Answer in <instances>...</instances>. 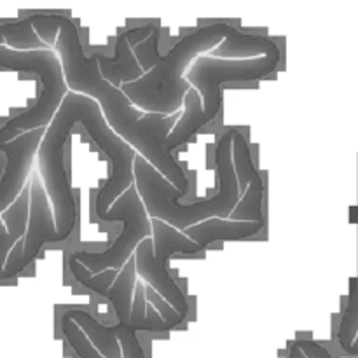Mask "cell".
Wrapping results in <instances>:
<instances>
[{"mask_svg": "<svg viewBox=\"0 0 358 358\" xmlns=\"http://www.w3.org/2000/svg\"><path fill=\"white\" fill-rule=\"evenodd\" d=\"M69 266L73 278H76L80 285H84L87 290H91V292L98 294V296L103 297V299H107L108 290H110L115 278L119 276V271H115V269H108V271H103L101 275H91V273L87 271L83 264H79V262H70Z\"/></svg>", "mask_w": 358, "mask_h": 358, "instance_id": "cell-21", "label": "cell"}, {"mask_svg": "<svg viewBox=\"0 0 358 358\" xmlns=\"http://www.w3.org/2000/svg\"><path fill=\"white\" fill-rule=\"evenodd\" d=\"M147 303H149L150 306L156 308L157 313H159L168 324L173 325V329H177L178 325L185 320V317H182L180 313H177V311L173 310V306H171L166 299H163V297H161L150 285H147Z\"/></svg>", "mask_w": 358, "mask_h": 358, "instance_id": "cell-24", "label": "cell"}, {"mask_svg": "<svg viewBox=\"0 0 358 358\" xmlns=\"http://www.w3.org/2000/svg\"><path fill=\"white\" fill-rule=\"evenodd\" d=\"M100 220L122 222V231L117 240L103 252H73L69 261V264L70 262L83 264L91 275H101L108 269L121 271L126 262L135 255L138 245L147 238H152V220L147 213L136 184L122 192L110 210L100 217Z\"/></svg>", "mask_w": 358, "mask_h": 358, "instance_id": "cell-5", "label": "cell"}, {"mask_svg": "<svg viewBox=\"0 0 358 358\" xmlns=\"http://www.w3.org/2000/svg\"><path fill=\"white\" fill-rule=\"evenodd\" d=\"M296 345L303 350L304 355L308 358H334L324 346H320L315 341H310V339H299V341H296Z\"/></svg>", "mask_w": 358, "mask_h": 358, "instance_id": "cell-26", "label": "cell"}, {"mask_svg": "<svg viewBox=\"0 0 358 358\" xmlns=\"http://www.w3.org/2000/svg\"><path fill=\"white\" fill-rule=\"evenodd\" d=\"M154 30H156V24H147V27L121 31L117 41H115V56L110 58V56L100 55V69L103 79L117 87L142 79L145 72L136 63L133 49L142 44L143 41H147Z\"/></svg>", "mask_w": 358, "mask_h": 358, "instance_id": "cell-10", "label": "cell"}, {"mask_svg": "<svg viewBox=\"0 0 358 358\" xmlns=\"http://www.w3.org/2000/svg\"><path fill=\"white\" fill-rule=\"evenodd\" d=\"M136 259L133 255L124 268L119 271V276L115 278L114 285L108 290L107 301L110 306L114 308L115 315H117V324L131 325V310L133 301H135V289H136Z\"/></svg>", "mask_w": 358, "mask_h": 358, "instance_id": "cell-15", "label": "cell"}, {"mask_svg": "<svg viewBox=\"0 0 358 358\" xmlns=\"http://www.w3.org/2000/svg\"><path fill=\"white\" fill-rule=\"evenodd\" d=\"M203 128V98L196 87H192L185 96V112L170 133L166 142L168 152L173 154L175 149L187 143L192 138V135Z\"/></svg>", "mask_w": 358, "mask_h": 358, "instance_id": "cell-16", "label": "cell"}, {"mask_svg": "<svg viewBox=\"0 0 358 358\" xmlns=\"http://www.w3.org/2000/svg\"><path fill=\"white\" fill-rule=\"evenodd\" d=\"M233 27L224 21L205 24L182 37L170 51L164 55L163 62L149 73L135 83L122 84L121 90L133 105L147 114L173 115L177 114L185 96L192 90L191 83L185 79L187 65L199 55L219 48ZM199 58V56H198Z\"/></svg>", "mask_w": 358, "mask_h": 358, "instance_id": "cell-2", "label": "cell"}, {"mask_svg": "<svg viewBox=\"0 0 358 358\" xmlns=\"http://www.w3.org/2000/svg\"><path fill=\"white\" fill-rule=\"evenodd\" d=\"M262 199H264V182L259 175L252 182L250 187L247 189V192L241 196L240 203H238L233 215H231V220H238V222H266Z\"/></svg>", "mask_w": 358, "mask_h": 358, "instance_id": "cell-19", "label": "cell"}, {"mask_svg": "<svg viewBox=\"0 0 358 358\" xmlns=\"http://www.w3.org/2000/svg\"><path fill=\"white\" fill-rule=\"evenodd\" d=\"M233 161L234 168H236L238 185H240V192L243 196L247 192V189L250 187L252 182L261 173H259L257 168L252 163V149L248 145V140L245 138V135L240 129H238L233 140Z\"/></svg>", "mask_w": 358, "mask_h": 358, "instance_id": "cell-20", "label": "cell"}, {"mask_svg": "<svg viewBox=\"0 0 358 358\" xmlns=\"http://www.w3.org/2000/svg\"><path fill=\"white\" fill-rule=\"evenodd\" d=\"M52 203L49 198V192L45 189L44 182L38 175L31 177V210H30V224H28V233L24 238L23 254L20 262L14 266L10 271L2 273L3 280H9L13 276L23 273L28 266L34 262L42 247L48 243H58L59 234L56 229L55 212H52Z\"/></svg>", "mask_w": 358, "mask_h": 358, "instance_id": "cell-9", "label": "cell"}, {"mask_svg": "<svg viewBox=\"0 0 358 358\" xmlns=\"http://www.w3.org/2000/svg\"><path fill=\"white\" fill-rule=\"evenodd\" d=\"M30 210H31V182H28L24 191L20 198L0 213L2 217V250H3V264L10 255V248L14 243H20L27 238L28 224H30Z\"/></svg>", "mask_w": 358, "mask_h": 358, "instance_id": "cell-13", "label": "cell"}, {"mask_svg": "<svg viewBox=\"0 0 358 358\" xmlns=\"http://www.w3.org/2000/svg\"><path fill=\"white\" fill-rule=\"evenodd\" d=\"M117 327V338L121 343L122 348V357L124 358H145L142 345H140V339L136 336V331H133L131 327H126V325L115 324Z\"/></svg>", "mask_w": 358, "mask_h": 358, "instance_id": "cell-25", "label": "cell"}, {"mask_svg": "<svg viewBox=\"0 0 358 358\" xmlns=\"http://www.w3.org/2000/svg\"><path fill=\"white\" fill-rule=\"evenodd\" d=\"M287 358H308V357L304 355V352L296 345V343H292V345L289 346V355H287Z\"/></svg>", "mask_w": 358, "mask_h": 358, "instance_id": "cell-27", "label": "cell"}, {"mask_svg": "<svg viewBox=\"0 0 358 358\" xmlns=\"http://www.w3.org/2000/svg\"><path fill=\"white\" fill-rule=\"evenodd\" d=\"M0 35H2V44L9 49H14V51H45V49H51L35 31L31 14L23 20L2 23Z\"/></svg>", "mask_w": 358, "mask_h": 358, "instance_id": "cell-17", "label": "cell"}, {"mask_svg": "<svg viewBox=\"0 0 358 358\" xmlns=\"http://www.w3.org/2000/svg\"><path fill=\"white\" fill-rule=\"evenodd\" d=\"M266 222H238L231 219H210L185 229V236L206 250L215 241H234L252 238L264 229Z\"/></svg>", "mask_w": 358, "mask_h": 358, "instance_id": "cell-11", "label": "cell"}, {"mask_svg": "<svg viewBox=\"0 0 358 358\" xmlns=\"http://www.w3.org/2000/svg\"><path fill=\"white\" fill-rule=\"evenodd\" d=\"M157 48H159V27H156V30L150 34L147 41H143L142 44L133 49L136 62H138V65L142 66L145 73H149L150 70H154L163 62L164 56L159 55V49Z\"/></svg>", "mask_w": 358, "mask_h": 358, "instance_id": "cell-23", "label": "cell"}, {"mask_svg": "<svg viewBox=\"0 0 358 358\" xmlns=\"http://www.w3.org/2000/svg\"><path fill=\"white\" fill-rule=\"evenodd\" d=\"M276 49H278L276 42L268 35L247 34L233 27L226 41L219 48L213 49L210 56L220 59H248V56L257 58V55H269Z\"/></svg>", "mask_w": 358, "mask_h": 358, "instance_id": "cell-14", "label": "cell"}, {"mask_svg": "<svg viewBox=\"0 0 358 358\" xmlns=\"http://www.w3.org/2000/svg\"><path fill=\"white\" fill-rule=\"evenodd\" d=\"M70 318L79 325L87 336L94 348L105 358H124L122 357L121 343L117 338V327L114 325H103L96 320L91 313H87L83 306H70L66 311Z\"/></svg>", "mask_w": 358, "mask_h": 358, "instance_id": "cell-12", "label": "cell"}, {"mask_svg": "<svg viewBox=\"0 0 358 358\" xmlns=\"http://www.w3.org/2000/svg\"><path fill=\"white\" fill-rule=\"evenodd\" d=\"M0 69L6 72H20L35 76L41 91L31 107L9 119L0 129L2 143L10 142L23 133L37 128H49L58 114L63 100L69 94L65 70L55 49L45 51H14L0 44Z\"/></svg>", "mask_w": 358, "mask_h": 358, "instance_id": "cell-3", "label": "cell"}, {"mask_svg": "<svg viewBox=\"0 0 358 358\" xmlns=\"http://www.w3.org/2000/svg\"><path fill=\"white\" fill-rule=\"evenodd\" d=\"M59 327H62V334L65 336L66 343L72 346L73 352L77 353L79 358H105L93 346V343L87 339V336L84 334L83 329L69 317V315H63L62 320H59Z\"/></svg>", "mask_w": 358, "mask_h": 358, "instance_id": "cell-22", "label": "cell"}, {"mask_svg": "<svg viewBox=\"0 0 358 358\" xmlns=\"http://www.w3.org/2000/svg\"><path fill=\"white\" fill-rule=\"evenodd\" d=\"M52 20L58 27L55 51L58 52L63 63L69 90L96 100L103 110L107 124L140 156L154 164L178 191L187 194V173L177 163L173 154L168 152L166 149L168 136L180 121L178 112L166 117L161 114L136 110L121 87L103 79L100 55H84L77 24L62 14H52Z\"/></svg>", "mask_w": 358, "mask_h": 358, "instance_id": "cell-1", "label": "cell"}, {"mask_svg": "<svg viewBox=\"0 0 358 358\" xmlns=\"http://www.w3.org/2000/svg\"><path fill=\"white\" fill-rule=\"evenodd\" d=\"M152 220V238L143 240L135 250L136 275L147 285L152 287L163 299H166L177 313L187 318V297L168 273V261L175 254L194 255L205 250L191 238L185 236V233L175 229L164 220Z\"/></svg>", "mask_w": 358, "mask_h": 358, "instance_id": "cell-6", "label": "cell"}, {"mask_svg": "<svg viewBox=\"0 0 358 358\" xmlns=\"http://www.w3.org/2000/svg\"><path fill=\"white\" fill-rule=\"evenodd\" d=\"M48 128H37L2 143V178H0V213L6 212L27 187L35 156H38Z\"/></svg>", "mask_w": 358, "mask_h": 358, "instance_id": "cell-8", "label": "cell"}, {"mask_svg": "<svg viewBox=\"0 0 358 358\" xmlns=\"http://www.w3.org/2000/svg\"><path fill=\"white\" fill-rule=\"evenodd\" d=\"M280 48L269 55L248 59H220L213 56H199L194 59L185 79L199 91L203 98V126L219 115L224 105V83H250L264 79L278 69Z\"/></svg>", "mask_w": 358, "mask_h": 358, "instance_id": "cell-7", "label": "cell"}, {"mask_svg": "<svg viewBox=\"0 0 358 358\" xmlns=\"http://www.w3.org/2000/svg\"><path fill=\"white\" fill-rule=\"evenodd\" d=\"M353 212L357 213V226H358V203L355 208H353ZM357 336H358V268H357V276L355 278H352L348 299H346L345 308H343L341 322H339L338 339L343 352H346L348 355L352 353L353 345H355L357 341Z\"/></svg>", "mask_w": 358, "mask_h": 358, "instance_id": "cell-18", "label": "cell"}, {"mask_svg": "<svg viewBox=\"0 0 358 358\" xmlns=\"http://www.w3.org/2000/svg\"><path fill=\"white\" fill-rule=\"evenodd\" d=\"M80 98L83 94L73 91L66 94L58 114L49 124L37 156L38 173L51 198L59 241L72 236L77 222V201L65 168V156L73 128L80 124Z\"/></svg>", "mask_w": 358, "mask_h": 358, "instance_id": "cell-4", "label": "cell"}]
</instances>
